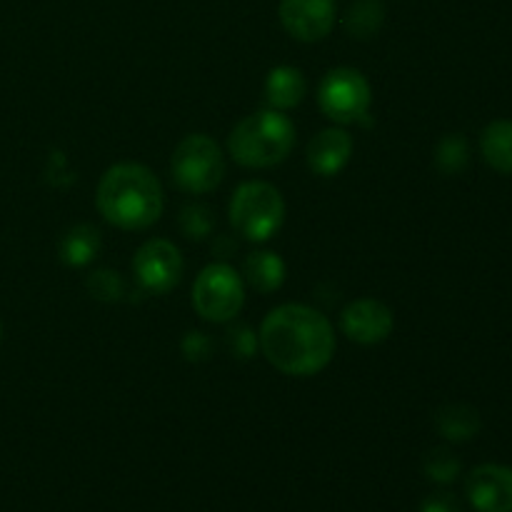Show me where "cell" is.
<instances>
[{
	"mask_svg": "<svg viewBox=\"0 0 512 512\" xmlns=\"http://www.w3.org/2000/svg\"><path fill=\"white\" fill-rule=\"evenodd\" d=\"M210 338L205 333H188L183 338V355L190 360V363H203V360L210 358Z\"/></svg>",
	"mask_w": 512,
	"mask_h": 512,
	"instance_id": "cell-23",
	"label": "cell"
},
{
	"mask_svg": "<svg viewBox=\"0 0 512 512\" xmlns=\"http://www.w3.org/2000/svg\"><path fill=\"white\" fill-rule=\"evenodd\" d=\"M243 275L250 288H255L258 293H275L285 283V263L278 253L260 250V253H250L245 258Z\"/></svg>",
	"mask_w": 512,
	"mask_h": 512,
	"instance_id": "cell-15",
	"label": "cell"
},
{
	"mask_svg": "<svg viewBox=\"0 0 512 512\" xmlns=\"http://www.w3.org/2000/svg\"><path fill=\"white\" fill-rule=\"evenodd\" d=\"M100 253V233L98 228L88 223L73 225L60 240V258L70 268H83L93 263L95 255Z\"/></svg>",
	"mask_w": 512,
	"mask_h": 512,
	"instance_id": "cell-17",
	"label": "cell"
},
{
	"mask_svg": "<svg viewBox=\"0 0 512 512\" xmlns=\"http://www.w3.org/2000/svg\"><path fill=\"white\" fill-rule=\"evenodd\" d=\"M228 335L230 348H233V353L238 355V358H250V355L255 353V348H258V338H255L253 330L245 328V325H235Z\"/></svg>",
	"mask_w": 512,
	"mask_h": 512,
	"instance_id": "cell-24",
	"label": "cell"
},
{
	"mask_svg": "<svg viewBox=\"0 0 512 512\" xmlns=\"http://www.w3.org/2000/svg\"><path fill=\"white\" fill-rule=\"evenodd\" d=\"M285 223V200L275 185L248 180L230 198V225L235 233L253 243L273 238Z\"/></svg>",
	"mask_w": 512,
	"mask_h": 512,
	"instance_id": "cell-4",
	"label": "cell"
},
{
	"mask_svg": "<svg viewBox=\"0 0 512 512\" xmlns=\"http://www.w3.org/2000/svg\"><path fill=\"white\" fill-rule=\"evenodd\" d=\"M180 230H183L185 238L190 240H203L213 233V210L208 205H185L180 210Z\"/></svg>",
	"mask_w": 512,
	"mask_h": 512,
	"instance_id": "cell-21",
	"label": "cell"
},
{
	"mask_svg": "<svg viewBox=\"0 0 512 512\" xmlns=\"http://www.w3.org/2000/svg\"><path fill=\"white\" fill-rule=\"evenodd\" d=\"M420 512H463L460 508V500L450 493H433L430 498H425Z\"/></svg>",
	"mask_w": 512,
	"mask_h": 512,
	"instance_id": "cell-25",
	"label": "cell"
},
{
	"mask_svg": "<svg viewBox=\"0 0 512 512\" xmlns=\"http://www.w3.org/2000/svg\"><path fill=\"white\" fill-rule=\"evenodd\" d=\"M295 125L283 110H260L233 128L228 153L243 168H275L295 148Z\"/></svg>",
	"mask_w": 512,
	"mask_h": 512,
	"instance_id": "cell-3",
	"label": "cell"
},
{
	"mask_svg": "<svg viewBox=\"0 0 512 512\" xmlns=\"http://www.w3.org/2000/svg\"><path fill=\"white\" fill-rule=\"evenodd\" d=\"M335 0H280V23L300 43H318L335 25Z\"/></svg>",
	"mask_w": 512,
	"mask_h": 512,
	"instance_id": "cell-9",
	"label": "cell"
},
{
	"mask_svg": "<svg viewBox=\"0 0 512 512\" xmlns=\"http://www.w3.org/2000/svg\"><path fill=\"white\" fill-rule=\"evenodd\" d=\"M465 493L478 512H512V468L498 463L478 465L468 475Z\"/></svg>",
	"mask_w": 512,
	"mask_h": 512,
	"instance_id": "cell-11",
	"label": "cell"
},
{
	"mask_svg": "<svg viewBox=\"0 0 512 512\" xmlns=\"http://www.w3.org/2000/svg\"><path fill=\"white\" fill-rule=\"evenodd\" d=\"M0 338H3V323H0Z\"/></svg>",
	"mask_w": 512,
	"mask_h": 512,
	"instance_id": "cell-26",
	"label": "cell"
},
{
	"mask_svg": "<svg viewBox=\"0 0 512 512\" xmlns=\"http://www.w3.org/2000/svg\"><path fill=\"white\" fill-rule=\"evenodd\" d=\"M480 413L473 405L465 403H450L438 410L435 415V428L450 443H465L473 440L480 433Z\"/></svg>",
	"mask_w": 512,
	"mask_h": 512,
	"instance_id": "cell-14",
	"label": "cell"
},
{
	"mask_svg": "<svg viewBox=\"0 0 512 512\" xmlns=\"http://www.w3.org/2000/svg\"><path fill=\"white\" fill-rule=\"evenodd\" d=\"M308 93L305 75L293 65H278L268 73L265 80V100L273 110H290L303 103Z\"/></svg>",
	"mask_w": 512,
	"mask_h": 512,
	"instance_id": "cell-13",
	"label": "cell"
},
{
	"mask_svg": "<svg viewBox=\"0 0 512 512\" xmlns=\"http://www.w3.org/2000/svg\"><path fill=\"white\" fill-rule=\"evenodd\" d=\"M173 183L183 193L205 195L218 188L225 178V155L210 135H185L173 153L170 163Z\"/></svg>",
	"mask_w": 512,
	"mask_h": 512,
	"instance_id": "cell-5",
	"label": "cell"
},
{
	"mask_svg": "<svg viewBox=\"0 0 512 512\" xmlns=\"http://www.w3.org/2000/svg\"><path fill=\"white\" fill-rule=\"evenodd\" d=\"M88 293L95 300H103V303H115V300L123 298L125 283L120 278V273H115V270H95L88 278Z\"/></svg>",
	"mask_w": 512,
	"mask_h": 512,
	"instance_id": "cell-22",
	"label": "cell"
},
{
	"mask_svg": "<svg viewBox=\"0 0 512 512\" xmlns=\"http://www.w3.org/2000/svg\"><path fill=\"white\" fill-rule=\"evenodd\" d=\"M340 328L353 343L378 345L390 338L395 328V315L383 300L360 298L345 305L340 313Z\"/></svg>",
	"mask_w": 512,
	"mask_h": 512,
	"instance_id": "cell-10",
	"label": "cell"
},
{
	"mask_svg": "<svg viewBox=\"0 0 512 512\" xmlns=\"http://www.w3.org/2000/svg\"><path fill=\"white\" fill-rule=\"evenodd\" d=\"M245 283L228 263L200 270L193 285V308L208 323H228L243 310Z\"/></svg>",
	"mask_w": 512,
	"mask_h": 512,
	"instance_id": "cell-6",
	"label": "cell"
},
{
	"mask_svg": "<svg viewBox=\"0 0 512 512\" xmlns=\"http://www.w3.org/2000/svg\"><path fill=\"white\" fill-rule=\"evenodd\" d=\"M353 135L343 128H325L308 145V168L320 178H335L353 158Z\"/></svg>",
	"mask_w": 512,
	"mask_h": 512,
	"instance_id": "cell-12",
	"label": "cell"
},
{
	"mask_svg": "<svg viewBox=\"0 0 512 512\" xmlns=\"http://www.w3.org/2000/svg\"><path fill=\"white\" fill-rule=\"evenodd\" d=\"M385 23L383 0H355L343 15V28L350 38L370 40L380 33Z\"/></svg>",
	"mask_w": 512,
	"mask_h": 512,
	"instance_id": "cell-18",
	"label": "cell"
},
{
	"mask_svg": "<svg viewBox=\"0 0 512 512\" xmlns=\"http://www.w3.org/2000/svg\"><path fill=\"white\" fill-rule=\"evenodd\" d=\"M320 110L333 123L350 125L365 120L373 103L368 78L355 68H335L323 78L318 88Z\"/></svg>",
	"mask_w": 512,
	"mask_h": 512,
	"instance_id": "cell-7",
	"label": "cell"
},
{
	"mask_svg": "<svg viewBox=\"0 0 512 512\" xmlns=\"http://www.w3.org/2000/svg\"><path fill=\"white\" fill-rule=\"evenodd\" d=\"M423 470L433 483L450 485L460 475V460L448 448H433L425 455Z\"/></svg>",
	"mask_w": 512,
	"mask_h": 512,
	"instance_id": "cell-20",
	"label": "cell"
},
{
	"mask_svg": "<svg viewBox=\"0 0 512 512\" xmlns=\"http://www.w3.org/2000/svg\"><path fill=\"white\" fill-rule=\"evenodd\" d=\"M258 345L275 370L293 378H310L328 368L338 343L333 325L320 310L285 303L265 315Z\"/></svg>",
	"mask_w": 512,
	"mask_h": 512,
	"instance_id": "cell-1",
	"label": "cell"
},
{
	"mask_svg": "<svg viewBox=\"0 0 512 512\" xmlns=\"http://www.w3.org/2000/svg\"><path fill=\"white\" fill-rule=\"evenodd\" d=\"M183 255L178 245L165 238H150L133 258V273L140 288L150 295H165L183 278Z\"/></svg>",
	"mask_w": 512,
	"mask_h": 512,
	"instance_id": "cell-8",
	"label": "cell"
},
{
	"mask_svg": "<svg viewBox=\"0 0 512 512\" xmlns=\"http://www.w3.org/2000/svg\"><path fill=\"white\" fill-rule=\"evenodd\" d=\"M480 153L493 170L512 175V120H493L480 135Z\"/></svg>",
	"mask_w": 512,
	"mask_h": 512,
	"instance_id": "cell-16",
	"label": "cell"
},
{
	"mask_svg": "<svg viewBox=\"0 0 512 512\" xmlns=\"http://www.w3.org/2000/svg\"><path fill=\"white\" fill-rule=\"evenodd\" d=\"M470 160V145L465 140V135L450 133L435 148V165H438L440 173L445 175H458L463 173L465 165Z\"/></svg>",
	"mask_w": 512,
	"mask_h": 512,
	"instance_id": "cell-19",
	"label": "cell"
},
{
	"mask_svg": "<svg viewBox=\"0 0 512 512\" xmlns=\"http://www.w3.org/2000/svg\"><path fill=\"white\" fill-rule=\"evenodd\" d=\"M95 203L115 228L145 230L163 215L165 195L153 170L138 163H118L100 178Z\"/></svg>",
	"mask_w": 512,
	"mask_h": 512,
	"instance_id": "cell-2",
	"label": "cell"
}]
</instances>
